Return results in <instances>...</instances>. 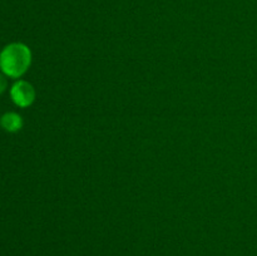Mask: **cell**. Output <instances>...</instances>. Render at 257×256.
<instances>
[{
    "instance_id": "1",
    "label": "cell",
    "mask_w": 257,
    "mask_h": 256,
    "mask_svg": "<svg viewBox=\"0 0 257 256\" xmlns=\"http://www.w3.org/2000/svg\"><path fill=\"white\" fill-rule=\"evenodd\" d=\"M32 52L23 43H12L0 53V69L10 78H19L29 69Z\"/></svg>"
},
{
    "instance_id": "2",
    "label": "cell",
    "mask_w": 257,
    "mask_h": 256,
    "mask_svg": "<svg viewBox=\"0 0 257 256\" xmlns=\"http://www.w3.org/2000/svg\"><path fill=\"white\" fill-rule=\"evenodd\" d=\"M10 97L18 107H29L35 99V89L27 80H18L10 89Z\"/></svg>"
},
{
    "instance_id": "3",
    "label": "cell",
    "mask_w": 257,
    "mask_h": 256,
    "mask_svg": "<svg viewBox=\"0 0 257 256\" xmlns=\"http://www.w3.org/2000/svg\"><path fill=\"white\" fill-rule=\"evenodd\" d=\"M0 124L5 131L10 133H15L23 128V118L20 117L18 113L9 112L5 113L2 118H0Z\"/></svg>"
},
{
    "instance_id": "4",
    "label": "cell",
    "mask_w": 257,
    "mask_h": 256,
    "mask_svg": "<svg viewBox=\"0 0 257 256\" xmlns=\"http://www.w3.org/2000/svg\"><path fill=\"white\" fill-rule=\"evenodd\" d=\"M5 88H7V79L4 78V75L0 74V94L4 92Z\"/></svg>"
}]
</instances>
